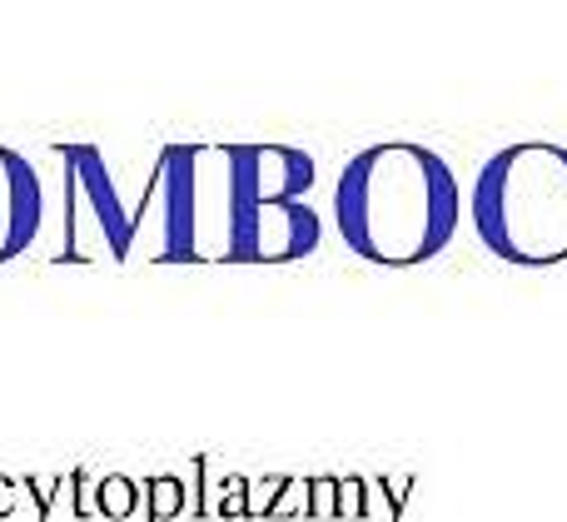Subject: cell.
<instances>
[{"label": "cell", "mask_w": 567, "mask_h": 522, "mask_svg": "<svg viewBox=\"0 0 567 522\" xmlns=\"http://www.w3.org/2000/svg\"><path fill=\"white\" fill-rule=\"evenodd\" d=\"M314 155L294 144H165L135 200L150 264H294L319 250Z\"/></svg>", "instance_id": "1"}, {"label": "cell", "mask_w": 567, "mask_h": 522, "mask_svg": "<svg viewBox=\"0 0 567 522\" xmlns=\"http://www.w3.org/2000/svg\"><path fill=\"white\" fill-rule=\"evenodd\" d=\"M333 225L343 250L368 264H428L458 229V179L424 144H368L333 184Z\"/></svg>", "instance_id": "2"}, {"label": "cell", "mask_w": 567, "mask_h": 522, "mask_svg": "<svg viewBox=\"0 0 567 522\" xmlns=\"http://www.w3.org/2000/svg\"><path fill=\"white\" fill-rule=\"evenodd\" d=\"M567 150L513 144L493 155L472 190V225L497 259L557 264L567 259Z\"/></svg>", "instance_id": "3"}, {"label": "cell", "mask_w": 567, "mask_h": 522, "mask_svg": "<svg viewBox=\"0 0 567 522\" xmlns=\"http://www.w3.org/2000/svg\"><path fill=\"white\" fill-rule=\"evenodd\" d=\"M60 160V250L55 264H130L135 259V204L119 200L115 175L94 144H55Z\"/></svg>", "instance_id": "4"}, {"label": "cell", "mask_w": 567, "mask_h": 522, "mask_svg": "<svg viewBox=\"0 0 567 522\" xmlns=\"http://www.w3.org/2000/svg\"><path fill=\"white\" fill-rule=\"evenodd\" d=\"M46 229V179L36 160L0 144V264H15L40 244Z\"/></svg>", "instance_id": "5"}, {"label": "cell", "mask_w": 567, "mask_h": 522, "mask_svg": "<svg viewBox=\"0 0 567 522\" xmlns=\"http://www.w3.org/2000/svg\"><path fill=\"white\" fill-rule=\"evenodd\" d=\"M189 518V478L154 473L144 478V522H175Z\"/></svg>", "instance_id": "6"}, {"label": "cell", "mask_w": 567, "mask_h": 522, "mask_svg": "<svg viewBox=\"0 0 567 522\" xmlns=\"http://www.w3.org/2000/svg\"><path fill=\"white\" fill-rule=\"evenodd\" d=\"M94 493H100V518L130 522L135 512H140L144 483H135V478H125V473H105L100 483H94Z\"/></svg>", "instance_id": "7"}, {"label": "cell", "mask_w": 567, "mask_h": 522, "mask_svg": "<svg viewBox=\"0 0 567 522\" xmlns=\"http://www.w3.org/2000/svg\"><path fill=\"white\" fill-rule=\"evenodd\" d=\"M210 518H249V478L229 473L225 483H214Z\"/></svg>", "instance_id": "8"}, {"label": "cell", "mask_w": 567, "mask_h": 522, "mask_svg": "<svg viewBox=\"0 0 567 522\" xmlns=\"http://www.w3.org/2000/svg\"><path fill=\"white\" fill-rule=\"evenodd\" d=\"M210 453H194L189 458V518L210 522V498H214V483H210Z\"/></svg>", "instance_id": "9"}, {"label": "cell", "mask_w": 567, "mask_h": 522, "mask_svg": "<svg viewBox=\"0 0 567 522\" xmlns=\"http://www.w3.org/2000/svg\"><path fill=\"white\" fill-rule=\"evenodd\" d=\"M65 478H71V512H75V522L100 518V493H94L90 468H71Z\"/></svg>", "instance_id": "10"}, {"label": "cell", "mask_w": 567, "mask_h": 522, "mask_svg": "<svg viewBox=\"0 0 567 522\" xmlns=\"http://www.w3.org/2000/svg\"><path fill=\"white\" fill-rule=\"evenodd\" d=\"M308 512H314V518H333V512H339V483H333V478H314V483H308Z\"/></svg>", "instance_id": "11"}, {"label": "cell", "mask_w": 567, "mask_h": 522, "mask_svg": "<svg viewBox=\"0 0 567 522\" xmlns=\"http://www.w3.org/2000/svg\"><path fill=\"white\" fill-rule=\"evenodd\" d=\"M299 512H308V483H299V478H289L279 493V502L269 508V518H299Z\"/></svg>", "instance_id": "12"}, {"label": "cell", "mask_w": 567, "mask_h": 522, "mask_svg": "<svg viewBox=\"0 0 567 522\" xmlns=\"http://www.w3.org/2000/svg\"><path fill=\"white\" fill-rule=\"evenodd\" d=\"M284 483H289V478H264L260 487H249V518H269V508L279 502Z\"/></svg>", "instance_id": "13"}, {"label": "cell", "mask_w": 567, "mask_h": 522, "mask_svg": "<svg viewBox=\"0 0 567 522\" xmlns=\"http://www.w3.org/2000/svg\"><path fill=\"white\" fill-rule=\"evenodd\" d=\"M21 478H11V473H0V522L5 518H15V512H21Z\"/></svg>", "instance_id": "14"}]
</instances>
